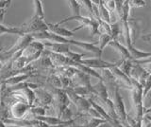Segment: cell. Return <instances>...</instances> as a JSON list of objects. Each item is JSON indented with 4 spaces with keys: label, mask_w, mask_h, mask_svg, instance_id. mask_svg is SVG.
<instances>
[{
    "label": "cell",
    "mask_w": 151,
    "mask_h": 127,
    "mask_svg": "<svg viewBox=\"0 0 151 127\" xmlns=\"http://www.w3.org/2000/svg\"><path fill=\"white\" fill-rule=\"evenodd\" d=\"M71 20H77V21L79 22V26L78 28H76V29H74L72 30L73 32L77 31V30H81V29H84V28H87V29H89L90 34H91L92 36H94L96 34H98L97 30H98L99 21H97L96 19H93V18H91V17H84L82 15L77 16V17L69 16L67 18H65V19L60 20V22L57 23V24L60 26L61 24H63V23H66V22L71 21Z\"/></svg>",
    "instance_id": "3957f363"
},
{
    "label": "cell",
    "mask_w": 151,
    "mask_h": 127,
    "mask_svg": "<svg viewBox=\"0 0 151 127\" xmlns=\"http://www.w3.org/2000/svg\"><path fill=\"white\" fill-rule=\"evenodd\" d=\"M110 70H111V72L112 73L113 77L115 78L116 83H117L118 86H119L120 83H122V84H124L125 87H129L131 89L132 82H131V78L130 77H129L127 75H126L123 71H121L120 68L118 67H112ZM119 87H120V86H119Z\"/></svg>",
    "instance_id": "8fae6325"
},
{
    "label": "cell",
    "mask_w": 151,
    "mask_h": 127,
    "mask_svg": "<svg viewBox=\"0 0 151 127\" xmlns=\"http://www.w3.org/2000/svg\"><path fill=\"white\" fill-rule=\"evenodd\" d=\"M3 65H4V64H3V62L1 60H0V69H1L2 67H3Z\"/></svg>",
    "instance_id": "f35d334b"
},
{
    "label": "cell",
    "mask_w": 151,
    "mask_h": 127,
    "mask_svg": "<svg viewBox=\"0 0 151 127\" xmlns=\"http://www.w3.org/2000/svg\"><path fill=\"white\" fill-rule=\"evenodd\" d=\"M36 100L33 106H42L47 108L50 105L53 103V96L52 94L46 90L44 87H39L34 90Z\"/></svg>",
    "instance_id": "9c48e42d"
},
{
    "label": "cell",
    "mask_w": 151,
    "mask_h": 127,
    "mask_svg": "<svg viewBox=\"0 0 151 127\" xmlns=\"http://www.w3.org/2000/svg\"><path fill=\"white\" fill-rule=\"evenodd\" d=\"M111 125H112V127H125L124 125H123L121 122L118 120H112L111 122Z\"/></svg>",
    "instance_id": "836d02e7"
},
{
    "label": "cell",
    "mask_w": 151,
    "mask_h": 127,
    "mask_svg": "<svg viewBox=\"0 0 151 127\" xmlns=\"http://www.w3.org/2000/svg\"><path fill=\"white\" fill-rule=\"evenodd\" d=\"M32 106L24 102H14L9 107V119L12 120H25Z\"/></svg>",
    "instance_id": "ba28073f"
},
{
    "label": "cell",
    "mask_w": 151,
    "mask_h": 127,
    "mask_svg": "<svg viewBox=\"0 0 151 127\" xmlns=\"http://www.w3.org/2000/svg\"><path fill=\"white\" fill-rule=\"evenodd\" d=\"M97 32H98L99 35H110V36H111V24H108V23L100 20L99 21Z\"/></svg>",
    "instance_id": "603a6c76"
},
{
    "label": "cell",
    "mask_w": 151,
    "mask_h": 127,
    "mask_svg": "<svg viewBox=\"0 0 151 127\" xmlns=\"http://www.w3.org/2000/svg\"><path fill=\"white\" fill-rule=\"evenodd\" d=\"M49 127H57V126H49Z\"/></svg>",
    "instance_id": "b9f144b4"
},
{
    "label": "cell",
    "mask_w": 151,
    "mask_h": 127,
    "mask_svg": "<svg viewBox=\"0 0 151 127\" xmlns=\"http://www.w3.org/2000/svg\"><path fill=\"white\" fill-rule=\"evenodd\" d=\"M68 6L70 8L71 12H72V15L73 17H77V16H80V2L79 1H76V0H69L67 1Z\"/></svg>",
    "instance_id": "44dd1931"
},
{
    "label": "cell",
    "mask_w": 151,
    "mask_h": 127,
    "mask_svg": "<svg viewBox=\"0 0 151 127\" xmlns=\"http://www.w3.org/2000/svg\"><path fill=\"white\" fill-rule=\"evenodd\" d=\"M90 78H91L90 75L78 70V72L76 73V75L71 80H72V82H73L74 87H77V86H88V87H90V86H92Z\"/></svg>",
    "instance_id": "9a60e30c"
},
{
    "label": "cell",
    "mask_w": 151,
    "mask_h": 127,
    "mask_svg": "<svg viewBox=\"0 0 151 127\" xmlns=\"http://www.w3.org/2000/svg\"><path fill=\"white\" fill-rule=\"evenodd\" d=\"M98 10H99V16H100V20L111 24V12L107 10V8L104 5V2L102 0L98 1Z\"/></svg>",
    "instance_id": "d6986e66"
},
{
    "label": "cell",
    "mask_w": 151,
    "mask_h": 127,
    "mask_svg": "<svg viewBox=\"0 0 151 127\" xmlns=\"http://www.w3.org/2000/svg\"><path fill=\"white\" fill-rule=\"evenodd\" d=\"M132 67H133V63H132L131 60H123L121 65L118 67L120 68L121 71H123L126 75H127L129 77H130Z\"/></svg>",
    "instance_id": "cb8c5ba5"
},
{
    "label": "cell",
    "mask_w": 151,
    "mask_h": 127,
    "mask_svg": "<svg viewBox=\"0 0 151 127\" xmlns=\"http://www.w3.org/2000/svg\"><path fill=\"white\" fill-rule=\"evenodd\" d=\"M104 5L107 8V10L111 13L115 12V1L114 0H108V1H103Z\"/></svg>",
    "instance_id": "4dcf8cb0"
},
{
    "label": "cell",
    "mask_w": 151,
    "mask_h": 127,
    "mask_svg": "<svg viewBox=\"0 0 151 127\" xmlns=\"http://www.w3.org/2000/svg\"><path fill=\"white\" fill-rule=\"evenodd\" d=\"M111 101L113 102V106H114V110L116 113V116L118 118V120H119L125 127H127V114L126 112L124 102H123V99L120 95L119 87H115L112 90V100Z\"/></svg>",
    "instance_id": "5b68a950"
},
{
    "label": "cell",
    "mask_w": 151,
    "mask_h": 127,
    "mask_svg": "<svg viewBox=\"0 0 151 127\" xmlns=\"http://www.w3.org/2000/svg\"><path fill=\"white\" fill-rule=\"evenodd\" d=\"M129 7L131 8H141V7H145L146 3L143 0H130L129 1Z\"/></svg>",
    "instance_id": "1f68e13d"
},
{
    "label": "cell",
    "mask_w": 151,
    "mask_h": 127,
    "mask_svg": "<svg viewBox=\"0 0 151 127\" xmlns=\"http://www.w3.org/2000/svg\"><path fill=\"white\" fill-rule=\"evenodd\" d=\"M111 41H112V38L110 35H99V46L98 48L103 51V49H105L108 45H110Z\"/></svg>",
    "instance_id": "d4e9b609"
},
{
    "label": "cell",
    "mask_w": 151,
    "mask_h": 127,
    "mask_svg": "<svg viewBox=\"0 0 151 127\" xmlns=\"http://www.w3.org/2000/svg\"><path fill=\"white\" fill-rule=\"evenodd\" d=\"M110 46H112V48L121 55L122 60H130V55H129V50H127V46H124L121 43H119V42L116 40L111 41L110 43Z\"/></svg>",
    "instance_id": "e0dca14e"
},
{
    "label": "cell",
    "mask_w": 151,
    "mask_h": 127,
    "mask_svg": "<svg viewBox=\"0 0 151 127\" xmlns=\"http://www.w3.org/2000/svg\"><path fill=\"white\" fill-rule=\"evenodd\" d=\"M0 127H7V125L4 123L2 120H0Z\"/></svg>",
    "instance_id": "74e56055"
},
{
    "label": "cell",
    "mask_w": 151,
    "mask_h": 127,
    "mask_svg": "<svg viewBox=\"0 0 151 127\" xmlns=\"http://www.w3.org/2000/svg\"><path fill=\"white\" fill-rule=\"evenodd\" d=\"M33 41H34V39H33V37L30 34H26V35L19 37L18 40L11 46V48L8 49V50L1 51L0 59H1L3 64L5 62H7L9 59H11L12 56L16 55L19 52H22V51L30 43H32Z\"/></svg>",
    "instance_id": "7a4b0ae2"
},
{
    "label": "cell",
    "mask_w": 151,
    "mask_h": 127,
    "mask_svg": "<svg viewBox=\"0 0 151 127\" xmlns=\"http://www.w3.org/2000/svg\"><path fill=\"white\" fill-rule=\"evenodd\" d=\"M132 87H131V100L133 102V106L135 109V120L137 122V127H143L144 119V102H143V86L131 78Z\"/></svg>",
    "instance_id": "6da1fadb"
},
{
    "label": "cell",
    "mask_w": 151,
    "mask_h": 127,
    "mask_svg": "<svg viewBox=\"0 0 151 127\" xmlns=\"http://www.w3.org/2000/svg\"><path fill=\"white\" fill-rule=\"evenodd\" d=\"M133 62L137 65H147V64H151V57L146 58V59H143V60H138V61H133Z\"/></svg>",
    "instance_id": "d6a6232c"
},
{
    "label": "cell",
    "mask_w": 151,
    "mask_h": 127,
    "mask_svg": "<svg viewBox=\"0 0 151 127\" xmlns=\"http://www.w3.org/2000/svg\"><path fill=\"white\" fill-rule=\"evenodd\" d=\"M142 86H143V97H145L151 89V74L145 79V81L142 84Z\"/></svg>",
    "instance_id": "f1b7e54d"
},
{
    "label": "cell",
    "mask_w": 151,
    "mask_h": 127,
    "mask_svg": "<svg viewBox=\"0 0 151 127\" xmlns=\"http://www.w3.org/2000/svg\"><path fill=\"white\" fill-rule=\"evenodd\" d=\"M78 72V69L73 67H55L54 69V74L58 75L59 77H65L68 79H72L76 73Z\"/></svg>",
    "instance_id": "2e32d148"
},
{
    "label": "cell",
    "mask_w": 151,
    "mask_h": 127,
    "mask_svg": "<svg viewBox=\"0 0 151 127\" xmlns=\"http://www.w3.org/2000/svg\"><path fill=\"white\" fill-rule=\"evenodd\" d=\"M111 38L112 41L116 40L119 34L121 33V25L119 24V22H115L113 24H111Z\"/></svg>",
    "instance_id": "484cf974"
},
{
    "label": "cell",
    "mask_w": 151,
    "mask_h": 127,
    "mask_svg": "<svg viewBox=\"0 0 151 127\" xmlns=\"http://www.w3.org/2000/svg\"><path fill=\"white\" fill-rule=\"evenodd\" d=\"M73 113L72 111H71V109L69 107H67L66 109L63 112V114L60 115V119L61 120H63V121H72L73 120Z\"/></svg>",
    "instance_id": "83f0119b"
},
{
    "label": "cell",
    "mask_w": 151,
    "mask_h": 127,
    "mask_svg": "<svg viewBox=\"0 0 151 127\" xmlns=\"http://www.w3.org/2000/svg\"><path fill=\"white\" fill-rule=\"evenodd\" d=\"M70 45H74V46H78V48L82 49L86 51H89L94 55V57H98L101 58L102 55V50L96 46V44L90 43V42H83V41H76L73 39H70Z\"/></svg>",
    "instance_id": "30bf717a"
},
{
    "label": "cell",
    "mask_w": 151,
    "mask_h": 127,
    "mask_svg": "<svg viewBox=\"0 0 151 127\" xmlns=\"http://www.w3.org/2000/svg\"><path fill=\"white\" fill-rule=\"evenodd\" d=\"M3 34H17L19 36L25 35L20 27H7L3 24H0V35Z\"/></svg>",
    "instance_id": "ffe728a7"
},
{
    "label": "cell",
    "mask_w": 151,
    "mask_h": 127,
    "mask_svg": "<svg viewBox=\"0 0 151 127\" xmlns=\"http://www.w3.org/2000/svg\"><path fill=\"white\" fill-rule=\"evenodd\" d=\"M123 60L118 61L116 63H111V62H107V61H104L101 58H98V57H93V58H85L82 59L80 61V64H82L86 67L92 68V69H111L112 67H119L121 65Z\"/></svg>",
    "instance_id": "52a82bcc"
},
{
    "label": "cell",
    "mask_w": 151,
    "mask_h": 127,
    "mask_svg": "<svg viewBox=\"0 0 151 127\" xmlns=\"http://www.w3.org/2000/svg\"><path fill=\"white\" fill-rule=\"evenodd\" d=\"M150 113H151V108H149V109H146V110H144V116L150 114Z\"/></svg>",
    "instance_id": "8d00e7d4"
},
{
    "label": "cell",
    "mask_w": 151,
    "mask_h": 127,
    "mask_svg": "<svg viewBox=\"0 0 151 127\" xmlns=\"http://www.w3.org/2000/svg\"><path fill=\"white\" fill-rule=\"evenodd\" d=\"M44 44L45 48H47V50L51 51V52L59 53L65 55L67 52L71 50L70 49V45L68 44H60V43H52V42L48 41H42Z\"/></svg>",
    "instance_id": "7c38bea8"
},
{
    "label": "cell",
    "mask_w": 151,
    "mask_h": 127,
    "mask_svg": "<svg viewBox=\"0 0 151 127\" xmlns=\"http://www.w3.org/2000/svg\"><path fill=\"white\" fill-rule=\"evenodd\" d=\"M65 56L67 57L68 59H70L71 61H73V62H76V63H79L80 61L82 60V57H83V54H78L77 52H74V51L70 50L69 52H67L65 54Z\"/></svg>",
    "instance_id": "4316f807"
},
{
    "label": "cell",
    "mask_w": 151,
    "mask_h": 127,
    "mask_svg": "<svg viewBox=\"0 0 151 127\" xmlns=\"http://www.w3.org/2000/svg\"><path fill=\"white\" fill-rule=\"evenodd\" d=\"M7 127H20V126H17V125H7Z\"/></svg>",
    "instance_id": "ab89813d"
},
{
    "label": "cell",
    "mask_w": 151,
    "mask_h": 127,
    "mask_svg": "<svg viewBox=\"0 0 151 127\" xmlns=\"http://www.w3.org/2000/svg\"><path fill=\"white\" fill-rule=\"evenodd\" d=\"M143 102H144V110L151 108V89L149 90V92L143 98Z\"/></svg>",
    "instance_id": "f546056e"
},
{
    "label": "cell",
    "mask_w": 151,
    "mask_h": 127,
    "mask_svg": "<svg viewBox=\"0 0 151 127\" xmlns=\"http://www.w3.org/2000/svg\"><path fill=\"white\" fill-rule=\"evenodd\" d=\"M33 4H34V15H33V16H36L40 18V19L45 20V12L42 1H40V0H34Z\"/></svg>",
    "instance_id": "7402d4cb"
},
{
    "label": "cell",
    "mask_w": 151,
    "mask_h": 127,
    "mask_svg": "<svg viewBox=\"0 0 151 127\" xmlns=\"http://www.w3.org/2000/svg\"><path fill=\"white\" fill-rule=\"evenodd\" d=\"M98 127H112V125H111V122H109V121H105L104 123H102V124H100Z\"/></svg>",
    "instance_id": "d590c367"
},
{
    "label": "cell",
    "mask_w": 151,
    "mask_h": 127,
    "mask_svg": "<svg viewBox=\"0 0 151 127\" xmlns=\"http://www.w3.org/2000/svg\"><path fill=\"white\" fill-rule=\"evenodd\" d=\"M0 103H1V86H0Z\"/></svg>",
    "instance_id": "60d3db41"
},
{
    "label": "cell",
    "mask_w": 151,
    "mask_h": 127,
    "mask_svg": "<svg viewBox=\"0 0 151 127\" xmlns=\"http://www.w3.org/2000/svg\"><path fill=\"white\" fill-rule=\"evenodd\" d=\"M142 40L143 41H145V42H149V43H151V32L148 34H145V35H143L141 37Z\"/></svg>",
    "instance_id": "e575fe53"
},
{
    "label": "cell",
    "mask_w": 151,
    "mask_h": 127,
    "mask_svg": "<svg viewBox=\"0 0 151 127\" xmlns=\"http://www.w3.org/2000/svg\"><path fill=\"white\" fill-rule=\"evenodd\" d=\"M47 27H48V31L52 32V33H54L56 35L63 37V38L70 39L75 35L72 30H69L67 29H65V28L58 25L57 23H55V24H52V23H47Z\"/></svg>",
    "instance_id": "4fadbf2b"
},
{
    "label": "cell",
    "mask_w": 151,
    "mask_h": 127,
    "mask_svg": "<svg viewBox=\"0 0 151 127\" xmlns=\"http://www.w3.org/2000/svg\"><path fill=\"white\" fill-rule=\"evenodd\" d=\"M127 24H129V33H130V38L132 43L136 41L137 36L140 31V26L138 24V21L135 20L134 18H129L127 20Z\"/></svg>",
    "instance_id": "ac0fdd59"
},
{
    "label": "cell",
    "mask_w": 151,
    "mask_h": 127,
    "mask_svg": "<svg viewBox=\"0 0 151 127\" xmlns=\"http://www.w3.org/2000/svg\"><path fill=\"white\" fill-rule=\"evenodd\" d=\"M20 29L22 30L24 34H34V33H39V32L46 31L48 30V27H47V23L38 18L36 16H33L29 20L27 21L26 23L19 26Z\"/></svg>",
    "instance_id": "277c9868"
},
{
    "label": "cell",
    "mask_w": 151,
    "mask_h": 127,
    "mask_svg": "<svg viewBox=\"0 0 151 127\" xmlns=\"http://www.w3.org/2000/svg\"><path fill=\"white\" fill-rule=\"evenodd\" d=\"M92 92L93 95L96 96L103 102H107L109 99V92L103 81H98L96 84L92 86Z\"/></svg>",
    "instance_id": "5bb4252c"
},
{
    "label": "cell",
    "mask_w": 151,
    "mask_h": 127,
    "mask_svg": "<svg viewBox=\"0 0 151 127\" xmlns=\"http://www.w3.org/2000/svg\"><path fill=\"white\" fill-rule=\"evenodd\" d=\"M63 90L67 94L70 102H73L76 105V107H77V109H78V113H79V114H86L88 110L92 107L91 103L88 101V99L78 96V94L74 91L73 88H66V89H63Z\"/></svg>",
    "instance_id": "8992f818"
}]
</instances>
